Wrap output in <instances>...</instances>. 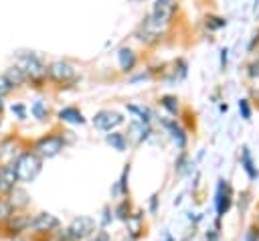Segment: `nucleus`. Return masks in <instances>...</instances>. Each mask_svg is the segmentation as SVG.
<instances>
[{"label":"nucleus","instance_id":"15","mask_svg":"<svg viewBox=\"0 0 259 241\" xmlns=\"http://www.w3.org/2000/svg\"><path fill=\"white\" fill-rule=\"evenodd\" d=\"M241 162H243V168L249 174V178H257V168H255L253 160H251V154H249L247 146H243V150H241Z\"/></svg>","mask_w":259,"mask_h":241},{"label":"nucleus","instance_id":"18","mask_svg":"<svg viewBox=\"0 0 259 241\" xmlns=\"http://www.w3.org/2000/svg\"><path fill=\"white\" fill-rule=\"evenodd\" d=\"M108 144H112L116 150H120V152H124L126 150V138H124V134H118V132H114V134H108Z\"/></svg>","mask_w":259,"mask_h":241},{"label":"nucleus","instance_id":"9","mask_svg":"<svg viewBox=\"0 0 259 241\" xmlns=\"http://www.w3.org/2000/svg\"><path fill=\"white\" fill-rule=\"evenodd\" d=\"M18 183L14 164H6L0 168V193H10Z\"/></svg>","mask_w":259,"mask_h":241},{"label":"nucleus","instance_id":"13","mask_svg":"<svg viewBox=\"0 0 259 241\" xmlns=\"http://www.w3.org/2000/svg\"><path fill=\"white\" fill-rule=\"evenodd\" d=\"M4 77L8 79V83H10L12 87H16V85H22V83L26 81V75H24V71H22L18 65H12V67H8V69H6V73H4Z\"/></svg>","mask_w":259,"mask_h":241},{"label":"nucleus","instance_id":"14","mask_svg":"<svg viewBox=\"0 0 259 241\" xmlns=\"http://www.w3.org/2000/svg\"><path fill=\"white\" fill-rule=\"evenodd\" d=\"M118 59H120V65H122L124 71H130L136 65V55H134V51H130V49H120Z\"/></svg>","mask_w":259,"mask_h":241},{"label":"nucleus","instance_id":"3","mask_svg":"<svg viewBox=\"0 0 259 241\" xmlns=\"http://www.w3.org/2000/svg\"><path fill=\"white\" fill-rule=\"evenodd\" d=\"M65 148V142L61 136H45L35 144V154L39 158H53Z\"/></svg>","mask_w":259,"mask_h":241},{"label":"nucleus","instance_id":"30","mask_svg":"<svg viewBox=\"0 0 259 241\" xmlns=\"http://www.w3.org/2000/svg\"><path fill=\"white\" fill-rule=\"evenodd\" d=\"M221 53H223V55H221V63H223V67H225V65H227V49H223Z\"/></svg>","mask_w":259,"mask_h":241},{"label":"nucleus","instance_id":"33","mask_svg":"<svg viewBox=\"0 0 259 241\" xmlns=\"http://www.w3.org/2000/svg\"><path fill=\"white\" fill-rule=\"evenodd\" d=\"M136 2H140V0H136Z\"/></svg>","mask_w":259,"mask_h":241},{"label":"nucleus","instance_id":"20","mask_svg":"<svg viewBox=\"0 0 259 241\" xmlns=\"http://www.w3.org/2000/svg\"><path fill=\"white\" fill-rule=\"evenodd\" d=\"M128 110L132 112V114H136L140 122H148L150 116H152V114H150V110H146V108H138V106H128Z\"/></svg>","mask_w":259,"mask_h":241},{"label":"nucleus","instance_id":"16","mask_svg":"<svg viewBox=\"0 0 259 241\" xmlns=\"http://www.w3.org/2000/svg\"><path fill=\"white\" fill-rule=\"evenodd\" d=\"M166 126L170 128V132H172V138H174V142L178 144V148H184V146H186V134L182 132V128H180V126H176L174 122H168Z\"/></svg>","mask_w":259,"mask_h":241},{"label":"nucleus","instance_id":"23","mask_svg":"<svg viewBox=\"0 0 259 241\" xmlns=\"http://www.w3.org/2000/svg\"><path fill=\"white\" fill-rule=\"evenodd\" d=\"M12 92V85L8 83V79L4 75H0V100H2L4 96H8Z\"/></svg>","mask_w":259,"mask_h":241},{"label":"nucleus","instance_id":"29","mask_svg":"<svg viewBox=\"0 0 259 241\" xmlns=\"http://www.w3.org/2000/svg\"><path fill=\"white\" fill-rule=\"evenodd\" d=\"M118 215H120L122 219H128V215H126V203H124V205L118 209Z\"/></svg>","mask_w":259,"mask_h":241},{"label":"nucleus","instance_id":"5","mask_svg":"<svg viewBox=\"0 0 259 241\" xmlns=\"http://www.w3.org/2000/svg\"><path fill=\"white\" fill-rule=\"evenodd\" d=\"M49 75H51V79H55L57 83H67V81H73L75 79V75H77V71H75V67L73 65H69L67 61H55V63H51L49 65Z\"/></svg>","mask_w":259,"mask_h":241},{"label":"nucleus","instance_id":"10","mask_svg":"<svg viewBox=\"0 0 259 241\" xmlns=\"http://www.w3.org/2000/svg\"><path fill=\"white\" fill-rule=\"evenodd\" d=\"M30 221H32V219H30L28 215H24V213L10 215L8 221H6V227H8L10 233H22V231H26V229L30 227Z\"/></svg>","mask_w":259,"mask_h":241},{"label":"nucleus","instance_id":"1","mask_svg":"<svg viewBox=\"0 0 259 241\" xmlns=\"http://www.w3.org/2000/svg\"><path fill=\"white\" fill-rule=\"evenodd\" d=\"M41 166H43V162H41V158L35 152H24L14 162L16 178L22 180V183H30V180H35L37 174L41 172Z\"/></svg>","mask_w":259,"mask_h":241},{"label":"nucleus","instance_id":"26","mask_svg":"<svg viewBox=\"0 0 259 241\" xmlns=\"http://www.w3.org/2000/svg\"><path fill=\"white\" fill-rule=\"evenodd\" d=\"M225 24H227V20H223V18H207V26H211V28H219Z\"/></svg>","mask_w":259,"mask_h":241},{"label":"nucleus","instance_id":"12","mask_svg":"<svg viewBox=\"0 0 259 241\" xmlns=\"http://www.w3.org/2000/svg\"><path fill=\"white\" fill-rule=\"evenodd\" d=\"M59 118L63 120V122H69V124H85V118L81 116L79 110L75 108H65L59 112Z\"/></svg>","mask_w":259,"mask_h":241},{"label":"nucleus","instance_id":"19","mask_svg":"<svg viewBox=\"0 0 259 241\" xmlns=\"http://www.w3.org/2000/svg\"><path fill=\"white\" fill-rule=\"evenodd\" d=\"M12 215V207L6 199H0V223H6L8 217Z\"/></svg>","mask_w":259,"mask_h":241},{"label":"nucleus","instance_id":"21","mask_svg":"<svg viewBox=\"0 0 259 241\" xmlns=\"http://www.w3.org/2000/svg\"><path fill=\"white\" fill-rule=\"evenodd\" d=\"M160 104L164 106L170 114H176V112H178V102H176V98H172V96H164V98L160 100Z\"/></svg>","mask_w":259,"mask_h":241},{"label":"nucleus","instance_id":"24","mask_svg":"<svg viewBox=\"0 0 259 241\" xmlns=\"http://www.w3.org/2000/svg\"><path fill=\"white\" fill-rule=\"evenodd\" d=\"M239 112H241L243 120H249V118H251V108H249V102H247V100H241V102H239Z\"/></svg>","mask_w":259,"mask_h":241},{"label":"nucleus","instance_id":"2","mask_svg":"<svg viewBox=\"0 0 259 241\" xmlns=\"http://www.w3.org/2000/svg\"><path fill=\"white\" fill-rule=\"evenodd\" d=\"M16 65L24 71L26 79H32V81H39V79H43V77L47 75V67H45V63L41 61V59H39L37 55H32V53H28V55H20Z\"/></svg>","mask_w":259,"mask_h":241},{"label":"nucleus","instance_id":"6","mask_svg":"<svg viewBox=\"0 0 259 241\" xmlns=\"http://www.w3.org/2000/svg\"><path fill=\"white\" fill-rule=\"evenodd\" d=\"M93 229H95V221L91 219V217H79V219H75L71 225H69V229H67V237L69 239H85L87 235H91L93 233Z\"/></svg>","mask_w":259,"mask_h":241},{"label":"nucleus","instance_id":"8","mask_svg":"<svg viewBox=\"0 0 259 241\" xmlns=\"http://www.w3.org/2000/svg\"><path fill=\"white\" fill-rule=\"evenodd\" d=\"M30 227L39 231V233H47V231H53L59 227V219L51 213H39L35 219L30 221Z\"/></svg>","mask_w":259,"mask_h":241},{"label":"nucleus","instance_id":"17","mask_svg":"<svg viewBox=\"0 0 259 241\" xmlns=\"http://www.w3.org/2000/svg\"><path fill=\"white\" fill-rule=\"evenodd\" d=\"M10 193H12V201H8L10 207H24V205L28 203V195H26L24 191H20V189H12Z\"/></svg>","mask_w":259,"mask_h":241},{"label":"nucleus","instance_id":"27","mask_svg":"<svg viewBox=\"0 0 259 241\" xmlns=\"http://www.w3.org/2000/svg\"><path fill=\"white\" fill-rule=\"evenodd\" d=\"M257 237H259V233H257L255 229H249V233H247V241H257Z\"/></svg>","mask_w":259,"mask_h":241},{"label":"nucleus","instance_id":"22","mask_svg":"<svg viewBox=\"0 0 259 241\" xmlns=\"http://www.w3.org/2000/svg\"><path fill=\"white\" fill-rule=\"evenodd\" d=\"M30 112H32V116L39 118V120L47 118V108H45L43 102H35V104H32V108H30Z\"/></svg>","mask_w":259,"mask_h":241},{"label":"nucleus","instance_id":"25","mask_svg":"<svg viewBox=\"0 0 259 241\" xmlns=\"http://www.w3.org/2000/svg\"><path fill=\"white\" fill-rule=\"evenodd\" d=\"M10 110H12V114H16L20 120H24V118H26V110H24V106H22V104H14Z\"/></svg>","mask_w":259,"mask_h":241},{"label":"nucleus","instance_id":"32","mask_svg":"<svg viewBox=\"0 0 259 241\" xmlns=\"http://www.w3.org/2000/svg\"><path fill=\"white\" fill-rule=\"evenodd\" d=\"M2 106H4V104H2V100H0V110H2Z\"/></svg>","mask_w":259,"mask_h":241},{"label":"nucleus","instance_id":"7","mask_svg":"<svg viewBox=\"0 0 259 241\" xmlns=\"http://www.w3.org/2000/svg\"><path fill=\"white\" fill-rule=\"evenodd\" d=\"M174 12V4H172V0H156V4H154V10H152V20L156 24L160 22H168L170 16Z\"/></svg>","mask_w":259,"mask_h":241},{"label":"nucleus","instance_id":"4","mask_svg":"<svg viewBox=\"0 0 259 241\" xmlns=\"http://www.w3.org/2000/svg\"><path fill=\"white\" fill-rule=\"evenodd\" d=\"M122 122H124V116L118 112H112V110H102L93 118V126L104 132H112V128H118Z\"/></svg>","mask_w":259,"mask_h":241},{"label":"nucleus","instance_id":"11","mask_svg":"<svg viewBox=\"0 0 259 241\" xmlns=\"http://www.w3.org/2000/svg\"><path fill=\"white\" fill-rule=\"evenodd\" d=\"M223 189H225V180L219 183V191H217V213H219V217H223L231 207L229 193H223Z\"/></svg>","mask_w":259,"mask_h":241},{"label":"nucleus","instance_id":"31","mask_svg":"<svg viewBox=\"0 0 259 241\" xmlns=\"http://www.w3.org/2000/svg\"><path fill=\"white\" fill-rule=\"evenodd\" d=\"M207 241H217V235H215V233H211V235H207Z\"/></svg>","mask_w":259,"mask_h":241},{"label":"nucleus","instance_id":"28","mask_svg":"<svg viewBox=\"0 0 259 241\" xmlns=\"http://www.w3.org/2000/svg\"><path fill=\"white\" fill-rule=\"evenodd\" d=\"M93 241H110V237H108V233H106V231H100Z\"/></svg>","mask_w":259,"mask_h":241}]
</instances>
